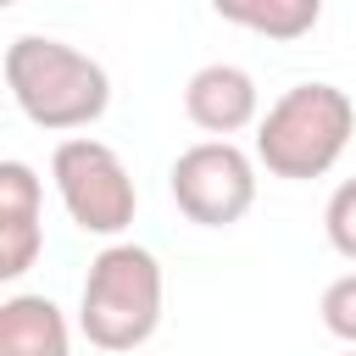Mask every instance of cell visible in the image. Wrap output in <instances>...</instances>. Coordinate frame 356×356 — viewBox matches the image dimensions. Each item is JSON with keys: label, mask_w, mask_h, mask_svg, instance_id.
<instances>
[{"label": "cell", "mask_w": 356, "mask_h": 356, "mask_svg": "<svg viewBox=\"0 0 356 356\" xmlns=\"http://www.w3.org/2000/svg\"><path fill=\"white\" fill-rule=\"evenodd\" d=\"M78 328L95 350H139L156 328H161V261L134 245V239H111L83 278L78 295Z\"/></svg>", "instance_id": "3957f363"}, {"label": "cell", "mask_w": 356, "mask_h": 356, "mask_svg": "<svg viewBox=\"0 0 356 356\" xmlns=\"http://www.w3.org/2000/svg\"><path fill=\"white\" fill-rule=\"evenodd\" d=\"M350 356H356V345H350Z\"/></svg>", "instance_id": "4fadbf2b"}, {"label": "cell", "mask_w": 356, "mask_h": 356, "mask_svg": "<svg viewBox=\"0 0 356 356\" xmlns=\"http://www.w3.org/2000/svg\"><path fill=\"white\" fill-rule=\"evenodd\" d=\"M211 11L273 44H295L323 22V0H211Z\"/></svg>", "instance_id": "ba28073f"}, {"label": "cell", "mask_w": 356, "mask_h": 356, "mask_svg": "<svg viewBox=\"0 0 356 356\" xmlns=\"http://www.w3.org/2000/svg\"><path fill=\"white\" fill-rule=\"evenodd\" d=\"M317 312H323V328H328L334 339H345V345H356V273H345V278H334V284L323 289V300H317Z\"/></svg>", "instance_id": "8fae6325"}, {"label": "cell", "mask_w": 356, "mask_h": 356, "mask_svg": "<svg viewBox=\"0 0 356 356\" xmlns=\"http://www.w3.org/2000/svg\"><path fill=\"white\" fill-rule=\"evenodd\" d=\"M0 356H72V328L50 295L0 300Z\"/></svg>", "instance_id": "52a82bcc"}, {"label": "cell", "mask_w": 356, "mask_h": 356, "mask_svg": "<svg viewBox=\"0 0 356 356\" xmlns=\"http://www.w3.org/2000/svg\"><path fill=\"white\" fill-rule=\"evenodd\" d=\"M0 6H17V0H0Z\"/></svg>", "instance_id": "7c38bea8"}, {"label": "cell", "mask_w": 356, "mask_h": 356, "mask_svg": "<svg viewBox=\"0 0 356 356\" xmlns=\"http://www.w3.org/2000/svg\"><path fill=\"white\" fill-rule=\"evenodd\" d=\"M44 250V222L39 211H0V278L17 284Z\"/></svg>", "instance_id": "9c48e42d"}, {"label": "cell", "mask_w": 356, "mask_h": 356, "mask_svg": "<svg viewBox=\"0 0 356 356\" xmlns=\"http://www.w3.org/2000/svg\"><path fill=\"white\" fill-rule=\"evenodd\" d=\"M323 234H328V245H334L345 261H356V178H345V184L328 195V206H323Z\"/></svg>", "instance_id": "30bf717a"}, {"label": "cell", "mask_w": 356, "mask_h": 356, "mask_svg": "<svg viewBox=\"0 0 356 356\" xmlns=\"http://www.w3.org/2000/svg\"><path fill=\"white\" fill-rule=\"evenodd\" d=\"M172 206L200 228H234L256 206V156H245L234 139H200L178 150L167 172Z\"/></svg>", "instance_id": "5b68a950"}, {"label": "cell", "mask_w": 356, "mask_h": 356, "mask_svg": "<svg viewBox=\"0 0 356 356\" xmlns=\"http://www.w3.org/2000/svg\"><path fill=\"white\" fill-rule=\"evenodd\" d=\"M50 178H56V195L67 206V217L95 234V239H122L134 211H139V189L122 167V156L106 145V139H89V134H67L50 156Z\"/></svg>", "instance_id": "277c9868"}, {"label": "cell", "mask_w": 356, "mask_h": 356, "mask_svg": "<svg viewBox=\"0 0 356 356\" xmlns=\"http://www.w3.org/2000/svg\"><path fill=\"white\" fill-rule=\"evenodd\" d=\"M184 117H189L200 134L228 139V134L261 122V89H256V78H250L245 67L211 61V67H200V72L184 83Z\"/></svg>", "instance_id": "8992f818"}, {"label": "cell", "mask_w": 356, "mask_h": 356, "mask_svg": "<svg viewBox=\"0 0 356 356\" xmlns=\"http://www.w3.org/2000/svg\"><path fill=\"white\" fill-rule=\"evenodd\" d=\"M350 134H356V106H350V95L339 83H295L261 111L256 161L273 178L312 184L323 172H334Z\"/></svg>", "instance_id": "7a4b0ae2"}, {"label": "cell", "mask_w": 356, "mask_h": 356, "mask_svg": "<svg viewBox=\"0 0 356 356\" xmlns=\"http://www.w3.org/2000/svg\"><path fill=\"white\" fill-rule=\"evenodd\" d=\"M6 89L17 100V111L44 128V134H78L95 128L111 106V78L95 56H83L67 39H44V33H22L6 44Z\"/></svg>", "instance_id": "6da1fadb"}]
</instances>
